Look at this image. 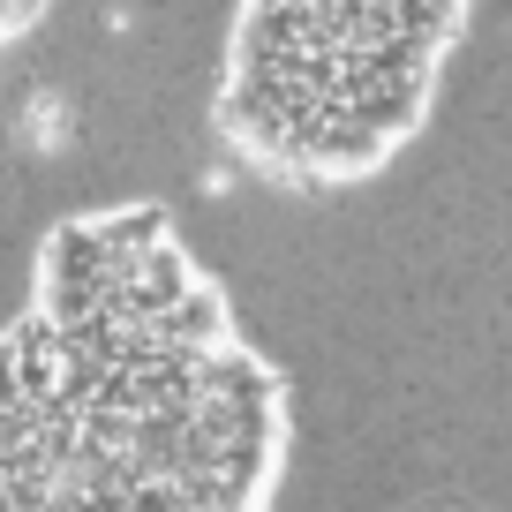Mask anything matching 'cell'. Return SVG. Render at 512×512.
Returning a JSON list of instances; mask_svg holds the SVG:
<instances>
[{"label": "cell", "mask_w": 512, "mask_h": 512, "mask_svg": "<svg viewBox=\"0 0 512 512\" xmlns=\"http://www.w3.org/2000/svg\"><path fill=\"white\" fill-rule=\"evenodd\" d=\"M287 460V369L174 211L53 219L0 324V512H272Z\"/></svg>", "instance_id": "6da1fadb"}, {"label": "cell", "mask_w": 512, "mask_h": 512, "mask_svg": "<svg viewBox=\"0 0 512 512\" xmlns=\"http://www.w3.org/2000/svg\"><path fill=\"white\" fill-rule=\"evenodd\" d=\"M475 0H234L211 136L272 189L377 181L422 136Z\"/></svg>", "instance_id": "7a4b0ae2"}, {"label": "cell", "mask_w": 512, "mask_h": 512, "mask_svg": "<svg viewBox=\"0 0 512 512\" xmlns=\"http://www.w3.org/2000/svg\"><path fill=\"white\" fill-rule=\"evenodd\" d=\"M38 16H46V0H0V53L16 46V38H23V31H31V23H38Z\"/></svg>", "instance_id": "3957f363"}]
</instances>
